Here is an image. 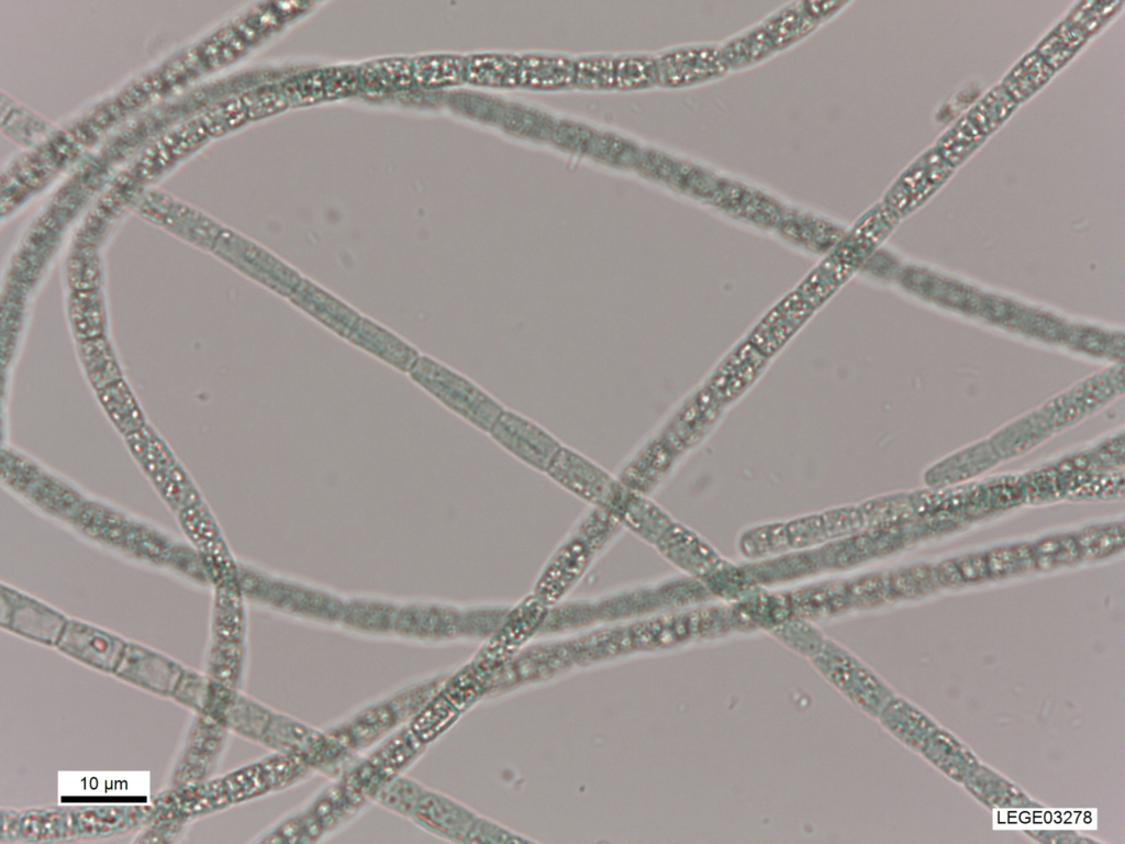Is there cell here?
<instances>
[{"instance_id": "cell-1", "label": "cell", "mask_w": 1125, "mask_h": 844, "mask_svg": "<svg viewBox=\"0 0 1125 844\" xmlns=\"http://www.w3.org/2000/svg\"><path fill=\"white\" fill-rule=\"evenodd\" d=\"M811 659L825 679L854 704L875 718H878L895 697L873 671L833 642L825 641Z\"/></svg>"}, {"instance_id": "cell-2", "label": "cell", "mask_w": 1125, "mask_h": 844, "mask_svg": "<svg viewBox=\"0 0 1125 844\" xmlns=\"http://www.w3.org/2000/svg\"><path fill=\"white\" fill-rule=\"evenodd\" d=\"M412 369L425 388L484 430H490L502 413V408L493 399L447 368L424 359L417 360Z\"/></svg>"}, {"instance_id": "cell-3", "label": "cell", "mask_w": 1125, "mask_h": 844, "mask_svg": "<svg viewBox=\"0 0 1125 844\" xmlns=\"http://www.w3.org/2000/svg\"><path fill=\"white\" fill-rule=\"evenodd\" d=\"M114 673L159 695H171L185 670L155 652L125 644Z\"/></svg>"}, {"instance_id": "cell-4", "label": "cell", "mask_w": 1125, "mask_h": 844, "mask_svg": "<svg viewBox=\"0 0 1125 844\" xmlns=\"http://www.w3.org/2000/svg\"><path fill=\"white\" fill-rule=\"evenodd\" d=\"M658 79L657 62L651 59H595L573 64V81L590 87H637Z\"/></svg>"}, {"instance_id": "cell-5", "label": "cell", "mask_w": 1125, "mask_h": 844, "mask_svg": "<svg viewBox=\"0 0 1125 844\" xmlns=\"http://www.w3.org/2000/svg\"><path fill=\"white\" fill-rule=\"evenodd\" d=\"M56 644L78 660L107 671L115 670L125 646L115 636L79 622H66Z\"/></svg>"}, {"instance_id": "cell-6", "label": "cell", "mask_w": 1125, "mask_h": 844, "mask_svg": "<svg viewBox=\"0 0 1125 844\" xmlns=\"http://www.w3.org/2000/svg\"><path fill=\"white\" fill-rule=\"evenodd\" d=\"M8 612L2 611V624L42 643H57L66 625L64 618L53 610L25 597L8 598Z\"/></svg>"}, {"instance_id": "cell-7", "label": "cell", "mask_w": 1125, "mask_h": 844, "mask_svg": "<svg viewBox=\"0 0 1125 844\" xmlns=\"http://www.w3.org/2000/svg\"><path fill=\"white\" fill-rule=\"evenodd\" d=\"M966 790L989 809H1033L1043 806L987 765L979 764L962 782Z\"/></svg>"}, {"instance_id": "cell-8", "label": "cell", "mask_w": 1125, "mask_h": 844, "mask_svg": "<svg viewBox=\"0 0 1125 844\" xmlns=\"http://www.w3.org/2000/svg\"><path fill=\"white\" fill-rule=\"evenodd\" d=\"M657 66L658 79L671 85L705 80L725 68L721 52L711 47L669 53Z\"/></svg>"}, {"instance_id": "cell-9", "label": "cell", "mask_w": 1125, "mask_h": 844, "mask_svg": "<svg viewBox=\"0 0 1125 844\" xmlns=\"http://www.w3.org/2000/svg\"><path fill=\"white\" fill-rule=\"evenodd\" d=\"M878 719L895 738L918 753L939 728L925 712L896 696L884 707Z\"/></svg>"}, {"instance_id": "cell-10", "label": "cell", "mask_w": 1125, "mask_h": 844, "mask_svg": "<svg viewBox=\"0 0 1125 844\" xmlns=\"http://www.w3.org/2000/svg\"><path fill=\"white\" fill-rule=\"evenodd\" d=\"M920 753L943 774L960 784L980 764L965 744L942 728L928 737Z\"/></svg>"}, {"instance_id": "cell-11", "label": "cell", "mask_w": 1125, "mask_h": 844, "mask_svg": "<svg viewBox=\"0 0 1125 844\" xmlns=\"http://www.w3.org/2000/svg\"><path fill=\"white\" fill-rule=\"evenodd\" d=\"M413 814L425 828L446 836L468 835L475 825L467 810L428 792L422 796Z\"/></svg>"}, {"instance_id": "cell-12", "label": "cell", "mask_w": 1125, "mask_h": 844, "mask_svg": "<svg viewBox=\"0 0 1125 844\" xmlns=\"http://www.w3.org/2000/svg\"><path fill=\"white\" fill-rule=\"evenodd\" d=\"M357 86H359L358 70L331 69L314 71L291 80L285 88V92L303 101L335 97Z\"/></svg>"}, {"instance_id": "cell-13", "label": "cell", "mask_w": 1125, "mask_h": 844, "mask_svg": "<svg viewBox=\"0 0 1125 844\" xmlns=\"http://www.w3.org/2000/svg\"><path fill=\"white\" fill-rule=\"evenodd\" d=\"M509 448L522 453L526 447L539 456L554 451L555 442L533 424L510 412H502L490 429Z\"/></svg>"}, {"instance_id": "cell-14", "label": "cell", "mask_w": 1125, "mask_h": 844, "mask_svg": "<svg viewBox=\"0 0 1125 844\" xmlns=\"http://www.w3.org/2000/svg\"><path fill=\"white\" fill-rule=\"evenodd\" d=\"M573 80V64L564 59H521L517 85L537 88L564 86Z\"/></svg>"}, {"instance_id": "cell-15", "label": "cell", "mask_w": 1125, "mask_h": 844, "mask_svg": "<svg viewBox=\"0 0 1125 844\" xmlns=\"http://www.w3.org/2000/svg\"><path fill=\"white\" fill-rule=\"evenodd\" d=\"M359 86L371 90L405 88L412 84V63L402 59L377 60L358 70Z\"/></svg>"}, {"instance_id": "cell-16", "label": "cell", "mask_w": 1125, "mask_h": 844, "mask_svg": "<svg viewBox=\"0 0 1125 844\" xmlns=\"http://www.w3.org/2000/svg\"><path fill=\"white\" fill-rule=\"evenodd\" d=\"M521 59L505 56H481L466 62L465 78L477 84H517Z\"/></svg>"}, {"instance_id": "cell-17", "label": "cell", "mask_w": 1125, "mask_h": 844, "mask_svg": "<svg viewBox=\"0 0 1125 844\" xmlns=\"http://www.w3.org/2000/svg\"><path fill=\"white\" fill-rule=\"evenodd\" d=\"M413 78L424 86L454 84L465 77L466 62L457 57H425L412 63Z\"/></svg>"}, {"instance_id": "cell-18", "label": "cell", "mask_w": 1125, "mask_h": 844, "mask_svg": "<svg viewBox=\"0 0 1125 844\" xmlns=\"http://www.w3.org/2000/svg\"><path fill=\"white\" fill-rule=\"evenodd\" d=\"M509 131L533 137H550L555 123L548 115L522 106H503L499 120Z\"/></svg>"}, {"instance_id": "cell-19", "label": "cell", "mask_w": 1125, "mask_h": 844, "mask_svg": "<svg viewBox=\"0 0 1125 844\" xmlns=\"http://www.w3.org/2000/svg\"><path fill=\"white\" fill-rule=\"evenodd\" d=\"M267 744L287 753H299L316 744L319 738L300 724L286 719L271 720L264 733Z\"/></svg>"}, {"instance_id": "cell-20", "label": "cell", "mask_w": 1125, "mask_h": 844, "mask_svg": "<svg viewBox=\"0 0 1125 844\" xmlns=\"http://www.w3.org/2000/svg\"><path fill=\"white\" fill-rule=\"evenodd\" d=\"M586 153L616 165H636L641 155L633 143L613 134L594 131L590 135Z\"/></svg>"}, {"instance_id": "cell-21", "label": "cell", "mask_w": 1125, "mask_h": 844, "mask_svg": "<svg viewBox=\"0 0 1125 844\" xmlns=\"http://www.w3.org/2000/svg\"><path fill=\"white\" fill-rule=\"evenodd\" d=\"M425 791L406 779H396L386 785L379 791V800L385 806L400 813L410 814L414 812L419 801Z\"/></svg>"}, {"instance_id": "cell-22", "label": "cell", "mask_w": 1125, "mask_h": 844, "mask_svg": "<svg viewBox=\"0 0 1125 844\" xmlns=\"http://www.w3.org/2000/svg\"><path fill=\"white\" fill-rule=\"evenodd\" d=\"M775 633L794 651L812 658L823 646L825 641L813 628L804 623L779 624Z\"/></svg>"}, {"instance_id": "cell-23", "label": "cell", "mask_w": 1125, "mask_h": 844, "mask_svg": "<svg viewBox=\"0 0 1125 844\" xmlns=\"http://www.w3.org/2000/svg\"><path fill=\"white\" fill-rule=\"evenodd\" d=\"M1010 430L1003 432V440H998L1000 445L1003 444V449L1010 454L1013 451L1018 453L1031 447L1046 435V424H1042L1040 420L1021 421Z\"/></svg>"}, {"instance_id": "cell-24", "label": "cell", "mask_w": 1125, "mask_h": 844, "mask_svg": "<svg viewBox=\"0 0 1125 844\" xmlns=\"http://www.w3.org/2000/svg\"><path fill=\"white\" fill-rule=\"evenodd\" d=\"M1028 837L1038 843L1049 844H1090L1098 843V840L1089 837L1076 831L1068 830H1028L1024 832Z\"/></svg>"}, {"instance_id": "cell-25", "label": "cell", "mask_w": 1125, "mask_h": 844, "mask_svg": "<svg viewBox=\"0 0 1125 844\" xmlns=\"http://www.w3.org/2000/svg\"><path fill=\"white\" fill-rule=\"evenodd\" d=\"M1032 556L1033 554L1024 555V553L1020 555L1012 549L1010 552H1005L1004 549L999 553L991 554L990 556H985L988 573L992 575H1003L1014 571L1016 568L1020 569V567L1025 564V560L1028 562Z\"/></svg>"}, {"instance_id": "cell-26", "label": "cell", "mask_w": 1125, "mask_h": 844, "mask_svg": "<svg viewBox=\"0 0 1125 844\" xmlns=\"http://www.w3.org/2000/svg\"><path fill=\"white\" fill-rule=\"evenodd\" d=\"M956 566L961 581L979 580L989 574L984 555L966 557L964 560L956 563Z\"/></svg>"}]
</instances>
